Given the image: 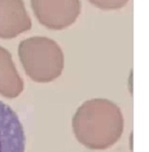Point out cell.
I'll return each instance as SVG.
<instances>
[{
  "instance_id": "obj_1",
  "label": "cell",
  "mask_w": 149,
  "mask_h": 152,
  "mask_svg": "<svg viewBox=\"0 0 149 152\" xmlns=\"http://www.w3.org/2000/svg\"><path fill=\"white\" fill-rule=\"evenodd\" d=\"M124 130V119L117 104L105 98L82 104L72 118L77 140L92 150H105L118 142Z\"/></svg>"
},
{
  "instance_id": "obj_2",
  "label": "cell",
  "mask_w": 149,
  "mask_h": 152,
  "mask_svg": "<svg viewBox=\"0 0 149 152\" xmlns=\"http://www.w3.org/2000/svg\"><path fill=\"white\" fill-rule=\"evenodd\" d=\"M26 136L19 116L0 100V152H25Z\"/></svg>"
},
{
  "instance_id": "obj_3",
  "label": "cell",
  "mask_w": 149,
  "mask_h": 152,
  "mask_svg": "<svg viewBox=\"0 0 149 152\" xmlns=\"http://www.w3.org/2000/svg\"><path fill=\"white\" fill-rule=\"evenodd\" d=\"M90 1L101 8L115 9L124 6L129 0H90Z\"/></svg>"
}]
</instances>
